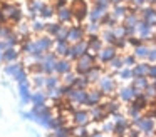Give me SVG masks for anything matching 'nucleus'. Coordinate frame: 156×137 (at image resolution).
<instances>
[{
    "label": "nucleus",
    "mask_w": 156,
    "mask_h": 137,
    "mask_svg": "<svg viewBox=\"0 0 156 137\" xmlns=\"http://www.w3.org/2000/svg\"><path fill=\"white\" fill-rule=\"evenodd\" d=\"M76 65H74V72L77 75H87V72L92 69V67L98 63V59H96V53L92 52H86L84 55H81L77 60H76Z\"/></svg>",
    "instance_id": "obj_1"
},
{
    "label": "nucleus",
    "mask_w": 156,
    "mask_h": 137,
    "mask_svg": "<svg viewBox=\"0 0 156 137\" xmlns=\"http://www.w3.org/2000/svg\"><path fill=\"white\" fill-rule=\"evenodd\" d=\"M0 9H2V12H4V15H5V19H7L9 23H15V25H17L19 22L24 20V12H22V9L17 3L2 2L0 3Z\"/></svg>",
    "instance_id": "obj_2"
},
{
    "label": "nucleus",
    "mask_w": 156,
    "mask_h": 137,
    "mask_svg": "<svg viewBox=\"0 0 156 137\" xmlns=\"http://www.w3.org/2000/svg\"><path fill=\"white\" fill-rule=\"evenodd\" d=\"M71 9L74 12V23H82L87 19L89 13V5L86 0H71Z\"/></svg>",
    "instance_id": "obj_3"
},
{
    "label": "nucleus",
    "mask_w": 156,
    "mask_h": 137,
    "mask_svg": "<svg viewBox=\"0 0 156 137\" xmlns=\"http://www.w3.org/2000/svg\"><path fill=\"white\" fill-rule=\"evenodd\" d=\"M119 49L114 45V43H106L104 47H102L101 50H99L98 53H96V59H98V63H102V65H106V63H109L112 59H114L116 55H118Z\"/></svg>",
    "instance_id": "obj_4"
},
{
    "label": "nucleus",
    "mask_w": 156,
    "mask_h": 137,
    "mask_svg": "<svg viewBox=\"0 0 156 137\" xmlns=\"http://www.w3.org/2000/svg\"><path fill=\"white\" fill-rule=\"evenodd\" d=\"M86 37H87V33H86V29L82 23H72V25H69V32H67V42L69 43L81 42Z\"/></svg>",
    "instance_id": "obj_5"
},
{
    "label": "nucleus",
    "mask_w": 156,
    "mask_h": 137,
    "mask_svg": "<svg viewBox=\"0 0 156 137\" xmlns=\"http://www.w3.org/2000/svg\"><path fill=\"white\" fill-rule=\"evenodd\" d=\"M89 50V45H87V40H81V42H76V43H71L69 47V52H67V59L76 62L81 55H84L86 52Z\"/></svg>",
    "instance_id": "obj_6"
},
{
    "label": "nucleus",
    "mask_w": 156,
    "mask_h": 137,
    "mask_svg": "<svg viewBox=\"0 0 156 137\" xmlns=\"http://www.w3.org/2000/svg\"><path fill=\"white\" fill-rule=\"evenodd\" d=\"M66 99H67L71 104H76V105H84L86 99H87V90L86 89H77V87L72 85Z\"/></svg>",
    "instance_id": "obj_7"
},
{
    "label": "nucleus",
    "mask_w": 156,
    "mask_h": 137,
    "mask_svg": "<svg viewBox=\"0 0 156 137\" xmlns=\"http://www.w3.org/2000/svg\"><path fill=\"white\" fill-rule=\"evenodd\" d=\"M136 35L141 37L143 42H146L148 39H151V37H154V29H153L151 25H149L146 20H139L138 25H136Z\"/></svg>",
    "instance_id": "obj_8"
},
{
    "label": "nucleus",
    "mask_w": 156,
    "mask_h": 137,
    "mask_svg": "<svg viewBox=\"0 0 156 137\" xmlns=\"http://www.w3.org/2000/svg\"><path fill=\"white\" fill-rule=\"evenodd\" d=\"M72 60H69L67 57H59L57 60H55V63H54V72L57 74V75H64V74H67V72H71L72 69H74V65H72Z\"/></svg>",
    "instance_id": "obj_9"
},
{
    "label": "nucleus",
    "mask_w": 156,
    "mask_h": 137,
    "mask_svg": "<svg viewBox=\"0 0 156 137\" xmlns=\"http://www.w3.org/2000/svg\"><path fill=\"white\" fill-rule=\"evenodd\" d=\"M109 12H111L112 19H114L116 22H122V19H124L129 12V5H128V2L114 3V5H111V10H109Z\"/></svg>",
    "instance_id": "obj_10"
},
{
    "label": "nucleus",
    "mask_w": 156,
    "mask_h": 137,
    "mask_svg": "<svg viewBox=\"0 0 156 137\" xmlns=\"http://www.w3.org/2000/svg\"><path fill=\"white\" fill-rule=\"evenodd\" d=\"M55 17H57V22L61 23H74V12H72L71 5H66L62 9H57L55 10Z\"/></svg>",
    "instance_id": "obj_11"
},
{
    "label": "nucleus",
    "mask_w": 156,
    "mask_h": 137,
    "mask_svg": "<svg viewBox=\"0 0 156 137\" xmlns=\"http://www.w3.org/2000/svg\"><path fill=\"white\" fill-rule=\"evenodd\" d=\"M72 120H74L76 125H87L91 122V114L86 109H74L72 110Z\"/></svg>",
    "instance_id": "obj_12"
},
{
    "label": "nucleus",
    "mask_w": 156,
    "mask_h": 137,
    "mask_svg": "<svg viewBox=\"0 0 156 137\" xmlns=\"http://www.w3.org/2000/svg\"><path fill=\"white\" fill-rule=\"evenodd\" d=\"M99 87H101V90L104 94H112V92H116V80L112 79V77H109V75H101V79H99Z\"/></svg>",
    "instance_id": "obj_13"
},
{
    "label": "nucleus",
    "mask_w": 156,
    "mask_h": 137,
    "mask_svg": "<svg viewBox=\"0 0 156 137\" xmlns=\"http://www.w3.org/2000/svg\"><path fill=\"white\" fill-rule=\"evenodd\" d=\"M20 49L17 47H9L4 50V55H2V62L4 63H10V62H17L20 59Z\"/></svg>",
    "instance_id": "obj_14"
},
{
    "label": "nucleus",
    "mask_w": 156,
    "mask_h": 137,
    "mask_svg": "<svg viewBox=\"0 0 156 137\" xmlns=\"http://www.w3.org/2000/svg\"><path fill=\"white\" fill-rule=\"evenodd\" d=\"M35 42H37V45L41 47V50H44V52H49V50H52L54 49V37H51V35H47V33H41V35L35 39Z\"/></svg>",
    "instance_id": "obj_15"
},
{
    "label": "nucleus",
    "mask_w": 156,
    "mask_h": 137,
    "mask_svg": "<svg viewBox=\"0 0 156 137\" xmlns=\"http://www.w3.org/2000/svg\"><path fill=\"white\" fill-rule=\"evenodd\" d=\"M86 40H87V45H89V52H92V53H98L104 47V42H102L101 35H87Z\"/></svg>",
    "instance_id": "obj_16"
},
{
    "label": "nucleus",
    "mask_w": 156,
    "mask_h": 137,
    "mask_svg": "<svg viewBox=\"0 0 156 137\" xmlns=\"http://www.w3.org/2000/svg\"><path fill=\"white\" fill-rule=\"evenodd\" d=\"M30 84L29 82H22L19 84V95H20V104L22 105H27V104H32L30 102Z\"/></svg>",
    "instance_id": "obj_17"
},
{
    "label": "nucleus",
    "mask_w": 156,
    "mask_h": 137,
    "mask_svg": "<svg viewBox=\"0 0 156 137\" xmlns=\"http://www.w3.org/2000/svg\"><path fill=\"white\" fill-rule=\"evenodd\" d=\"M102 95H104L102 90H89V92H87V99H86L84 105H87V107L99 105L101 100H102Z\"/></svg>",
    "instance_id": "obj_18"
},
{
    "label": "nucleus",
    "mask_w": 156,
    "mask_h": 137,
    "mask_svg": "<svg viewBox=\"0 0 156 137\" xmlns=\"http://www.w3.org/2000/svg\"><path fill=\"white\" fill-rule=\"evenodd\" d=\"M30 102L34 107H37V109H42V107L47 104V95H45L44 92H41V90H35V92L30 94Z\"/></svg>",
    "instance_id": "obj_19"
},
{
    "label": "nucleus",
    "mask_w": 156,
    "mask_h": 137,
    "mask_svg": "<svg viewBox=\"0 0 156 137\" xmlns=\"http://www.w3.org/2000/svg\"><path fill=\"white\" fill-rule=\"evenodd\" d=\"M154 119L153 117H143L141 124H139V130H141L143 134H146V135H151L153 132H154Z\"/></svg>",
    "instance_id": "obj_20"
},
{
    "label": "nucleus",
    "mask_w": 156,
    "mask_h": 137,
    "mask_svg": "<svg viewBox=\"0 0 156 137\" xmlns=\"http://www.w3.org/2000/svg\"><path fill=\"white\" fill-rule=\"evenodd\" d=\"M89 114H91V119L92 120H104L106 117H108V114H106L104 110V105L102 104H99V105H94V107H89Z\"/></svg>",
    "instance_id": "obj_21"
},
{
    "label": "nucleus",
    "mask_w": 156,
    "mask_h": 137,
    "mask_svg": "<svg viewBox=\"0 0 156 137\" xmlns=\"http://www.w3.org/2000/svg\"><path fill=\"white\" fill-rule=\"evenodd\" d=\"M39 17L42 20H51L52 17H55V7L54 3H44L42 9L39 10Z\"/></svg>",
    "instance_id": "obj_22"
},
{
    "label": "nucleus",
    "mask_w": 156,
    "mask_h": 137,
    "mask_svg": "<svg viewBox=\"0 0 156 137\" xmlns=\"http://www.w3.org/2000/svg\"><path fill=\"white\" fill-rule=\"evenodd\" d=\"M134 97H136V90H134V87H133V85L124 87V89L119 90V99H121L122 102L131 104L133 100H134Z\"/></svg>",
    "instance_id": "obj_23"
},
{
    "label": "nucleus",
    "mask_w": 156,
    "mask_h": 137,
    "mask_svg": "<svg viewBox=\"0 0 156 137\" xmlns=\"http://www.w3.org/2000/svg\"><path fill=\"white\" fill-rule=\"evenodd\" d=\"M149 49H151V47H149L148 43H141V45L133 49V53L136 55L138 60H146L148 59V53H149Z\"/></svg>",
    "instance_id": "obj_24"
},
{
    "label": "nucleus",
    "mask_w": 156,
    "mask_h": 137,
    "mask_svg": "<svg viewBox=\"0 0 156 137\" xmlns=\"http://www.w3.org/2000/svg\"><path fill=\"white\" fill-rule=\"evenodd\" d=\"M148 70H149V62H148V60H146V62L139 60V62L136 63L134 67H133V74H134V77L148 75Z\"/></svg>",
    "instance_id": "obj_25"
},
{
    "label": "nucleus",
    "mask_w": 156,
    "mask_h": 137,
    "mask_svg": "<svg viewBox=\"0 0 156 137\" xmlns=\"http://www.w3.org/2000/svg\"><path fill=\"white\" fill-rule=\"evenodd\" d=\"M149 84H151L149 82V77L148 75H141V77H134L131 85L134 87L136 90H143V92H144V89L149 85Z\"/></svg>",
    "instance_id": "obj_26"
},
{
    "label": "nucleus",
    "mask_w": 156,
    "mask_h": 137,
    "mask_svg": "<svg viewBox=\"0 0 156 137\" xmlns=\"http://www.w3.org/2000/svg\"><path fill=\"white\" fill-rule=\"evenodd\" d=\"M139 20H141L139 12H128V15L122 19V23H124L126 27H136Z\"/></svg>",
    "instance_id": "obj_27"
},
{
    "label": "nucleus",
    "mask_w": 156,
    "mask_h": 137,
    "mask_svg": "<svg viewBox=\"0 0 156 137\" xmlns=\"http://www.w3.org/2000/svg\"><path fill=\"white\" fill-rule=\"evenodd\" d=\"M99 35H101V39H102V42H104V43H114L116 42L114 30L109 29V27H102V30H101Z\"/></svg>",
    "instance_id": "obj_28"
},
{
    "label": "nucleus",
    "mask_w": 156,
    "mask_h": 137,
    "mask_svg": "<svg viewBox=\"0 0 156 137\" xmlns=\"http://www.w3.org/2000/svg\"><path fill=\"white\" fill-rule=\"evenodd\" d=\"M69 47H71V43H69V42H55L54 43V49H52V50H54L59 57H67Z\"/></svg>",
    "instance_id": "obj_29"
},
{
    "label": "nucleus",
    "mask_w": 156,
    "mask_h": 137,
    "mask_svg": "<svg viewBox=\"0 0 156 137\" xmlns=\"http://www.w3.org/2000/svg\"><path fill=\"white\" fill-rule=\"evenodd\" d=\"M84 29H86V33H87V35H99L101 30H102V27H101L99 22H91V20H89V22L84 25Z\"/></svg>",
    "instance_id": "obj_30"
},
{
    "label": "nucleus",
    "mask_w": 156,
    "mask_h": 137,
    "mask_svg": "<svg viewBox=\"0 0 156 137\" xmlns=\"http://www.w3.org/2000/svg\"><path fill=\"white\" fill-rule=\"evenodd\" d=\"M59 84H61V75H57V74L45 75V89H55Z\"/></svg>",
    "instance_id": "obj_31"
},
{
    "label": "nucleus",
    "mask_w": 156,
    "mask_h": 137,
    "mask_svg": "<svg viewBox=\"0 0 156 137\" xmlns=\"http://www.w3.org/2000/svg\"><path fill=\"white\" fill-rule=\"evenodd\" d=\"M62 23L61 22H47L45 23V33L51 37H55L59 33V30H61Z\"/></svg>",
    "instance_id": "obj_32"
},
{
    "label": "nucleus",
    "mask_w": 156,
    "mask_h": 137,
    "mask_svg": "<svg viewBox=\"0 0 156 137\" xmlns=\"http://www.w3.org/2000/svg\"><path fill=\"white\" fill-rule=\"evenodd\" d=\"M22 67H24V63H22V62H10V63H7V65L4 67V70H5V74H7V75L14 77L15 74L22 69Z\"/></svg>",
    "instance_id": "obj_33"
},
{
    "label": "nucleus",
    "mask_w": 156,
    "mask_h": 137,
    "mask_svg": "<svg viewBox=\"0 0 156 137\" xmlns=\"http://www.w3.org/2000/svg\"><path fill=\"white\" fill-rule=\"evenodd\" d=\"M30 30L32 33H37V35H41V33L45 32V23L42 22V20H30Z\"/></svg>",
    "instance_id": "obj_34"
},
{
    "label": "nucleus",
    "mask_w": 156,
    "mask_h": 137,
    "mask_svg": "<svg viewBox=\"0 0 156 137\" xmlns=\"http://www.w3.org/2000/svg\"><path fill=\"white\" fill-rule=\"evenodd\" d=\"M86 77L89 79V82H91V84L92 82H99V79H101V67L96 63V65L87 72V75H86Z\"/></svg>",
    "instance_id": "obj_35"
},
{
    "label": "nucleus",
    "mask_w": 156,
    "mask_h": 137,
    "mask_svg": "<svg viewBox=\"0 0 156 137\" xmlns=\"http://www.w3.org/2000/svg\"><path fill=\"white\" fill-rule=\"evenodd\" d=\"M102 13H106V12H101V10H99L98 7H94V5H92L91 9H89L87 19L91 20V22H99V20H101V17H102Z\"/></svg>",
    "instance_id": "obj_36"
},
{
    "label": "nucleus",
    "mask_w": 156,
    "mask_h": 137,
    "mask_svg": "<svg viewBox=\"0 0 156 137\" xmlns=\"http://www.w3.org/2000/svg\"><path fill=\"white\" fill-rule=\"evenodd\" d=\"M92 5L98 7L101 12H109L111 10V0H92Z\"/></svg>",
    "instance_id": "obj_37"
},
{
    "label": "nucleus",
    "mask_w": 156,
    "mask_h": 137,
    "mask_svg": "<svg viewBox=\"0 0 156 137\" xmlns=\"http://www.w3.org/2000/svg\"><path fill=\"white\" fill-rule=\"evenodd\" d=\"M72 135L74 137H89L87 125H76L74 129H72Z\"/></svg>",
    "instance_id": "obj_38"
},
{
    "label": "nucleus",
    "mask_w": 156,
    "mask_h": 137,
    "mask_svg": "<svg viewBox=\"0 0 156 137\" xmlns=\"http://www.w3.org/2000/svg\"><path fill=\"white\" fill-rule=\"evenodd\" d=\"M71 134H72V129H69L66 125H61L59 129H55L52 132V135L54 137H71Z\"/></svg>",
    "instance_id": "obj_39"
},
{
    "label": "nucleus",
    "mask_w": 156,
    "mask_h": 137,
    "mask_svg": "<svg viewBox=\"0 0 156 137\" xmlns=\"http://www.w3.org/2000/svg\"><path fill=\"white\" fill-rule=\"evenodd\" d=\"M119 74V79L121 80H129V79H134V74H133L131 67H122L121 70H118Z\"/></svg>",
    "instance_id": "obj_40"
},
{
    "label": "nucleus",
    "mask_w": 156,
    "mask_h": 137,
    "mask_svg": "<svg viewBox=\"0 0 156 137\" xmlns=\"http://www.w3.org/2000/svg\"><path fill=\"white\" fill-rule=\"evenodd\" d=\"M122 62H124V67H131V69H133L139 60L136 59L134 53H126V55H122Z\"/></svg>",
    "instance_id": "obj_41"
},
{
    "label": "nucleus",
    "mask_w": 156,
    "mask_h": 137,
    "mask_svg": "<svg viewBox=\"0 0 156 137\" xmlns=\"http://www.w3.org/2000/svg\"><path fill=\"white\" fill-rule=\"evenodd\" d=\"M32 84H34V87H37V89L45 87V74H34V77H32Z\"/></svg>",
    "instance_id": "obj_42"
},
{
    "label": "nucleus",
    "mask_w": 156,
    "mask_h": 137,
    "mask_svg": "<svg viewBox=\"0 0 156 137\" xmlns=\"http://www.w3.org/2000/svg\"><path fill=\"white\" fill-rule=\"evenodd\" d=\"M14 79L17 80V84H22V82H29V72L25 67H22L20 70H19L17 74L14 75Z\"/></svg>",
    "instance_id": "obj_43"
},
{
    "label": "nucleus",
    "mask_w": 156,
    "mask_h": 137,
    "mask_svg": "<svg viewBox=\"0 0 156 137\" xmlns=\"http://www.w3.org/2000/svg\"><path fill=\"white\" fill-rule=\"evenodd\" d=\"M109 67H111L112 70H121L122 67H124V62H122V55H116L114 59L111 60V62L108 63Z\"/></svg>",
    "instance_id": "obj_44"
},
{
    "label": "nucleus",
    "mask_w": 156,
    "mask_h": 137,
    "mask_svg": "<svg viewBox=\"0 0 156 137\" xmlns=\"http://www.w3.org/2000/svg\"><path fill=\"white\" fill-rule=\"evenodd\" d=\"M76 79H77V74H76L74 70H71V72L62 75V84H66V85H74Z\"/></svg>",
    "instance_id": "obj_45"
},
{
    "label": "nucleus",
    "mask_w": 156,
    "mask_h": 137,
    "mask_svg": "<svg viewBox=\"0 0 156 137\" xmlns=\"http://www.w3.org/2000/svg\"><path fill=\"white\" fill-rule=\"evenodd\" d=\"M89 79L86 75H77V79H76L74 82V87H77V89H87L89 87Z\"/></svg>",
    "instance_id": "obj_46"
},
{
    "label": "nucleus",
    "mask_w": 156,
    "mask_h": 137,
    "mask_svg": "<svg viewBox=\"0 0 156 137\" xmlns=\"http://www.w3.org/2000/svg\"><path fill=\"white\" fill-rule=\"evenodd\" d=\"M112 30H114L116 39H124V37H126V27L122 25V22L121 23H116V27Z\"/></svg>",
    "instance_id": "obj_47"
},
{
    "label": "nucleus",
    "mask_w": 156,
    "mask_h": 137,
    "mask_svg": "<svg viewBox=\"0 0 156 137\" xmlns=\"http://www.w3.org/2000/svg\"><path fill=\"white\" fill-rule=\"evenodd\" d=\"M104 110L108 115H112L114 112H119V104L118 102H108L104 105Z\"/></svg>",
    "instance_id": "obj_48"
},
{
    "label": "nucleus",
    "mask_w": 156,
    "mask_h": 137,
    "mask_svg": "<svg viewBox=\"0 0 156 137\" xmlns=\"http://www.w3.org/2000/svg\"><path fill=\"white\" fill-rule=\"evenodd\" d=\"M144 95H146V99H148V100L156 99V87H154V84H153V82L144 89Z\"/></svg>",
    "instance_id": "obj_49"
},
{
    "label": "nucleus",
    "mask_w": 156,
    "mask_h": 137,
    "mask_svg": "<svg viewBox=\"0 0 156 137\" xmlns=\"http://www.w3.org/2000/svg\"><path fill=\"white\" fill-rule=\"evenodd\" d=\"M54 63L55 62H42V72L45 74V75H51V74H55L54 72Z\"/></svg>",
    "instance_id": "obj_50"
},
{
    "label": "nucleus",
    "mask_w": 156,
    "mask_h": 137,
    "mask_svg": "<svg viewBox=\"0 0 156 137\" xmlns=\"http://www.w3.org/2000/svg\"><path fill=\"white\" fill-rule=\"evenodd\" d=\"M146 60H148L149 63H156V45L149 49V53H148V59Z\"/></svg>",
    "instance_id": "obj_51"
},
{
    "label": "nucleus",
    "mask_w": 156,
    "mask_h": 137,
    "mask_svg": "<svg viewBox=\"0 0 156 137\" xmlns=\"http://www.w3.org/2000/svg\"><path fill=\"white\" fill-rule=\"evenodd\" d=\"M124 120H126V117L122 115V114H119V112H114V114H112V122H114V124L124 122Z\"/></svg>",
    "instance_id": "obj_52"
},
{
    "label": "nucleus",
    "mask_w": 156,
    "mask_h": 137,
    "mask_svg": "<svg viewBox=\"0 0 156 137\" xmlns=\"http://www.w3.org/2000/svg\"><path fill=\"white\" fill-rule=\"evenodd\" d=\"M148 77L151 80L156 79V63H149V70H148Z\"/></svg>",
    "instance_id": "obj_53"
},
{
    "label": "nucleus",
    "mask_w": 156,
    "mask_h": 137,
    "mask_svg": "<svg viewBox=\"0 0 156 137\" xmlns=\"http://www.w3.org/2000/svg\"><path fill=\"white\" fill-rule=\"evenodd\" d=\"M102 132H112L114 130V122H106V124H102Z\"/></svg>",
    "instance_id": "obj_54"
},
{
    "label": "nucleus",
    "mask_w": 156,
    "mask_h": 137,
    "mask_svg": "<svg viewBox=\"0 0 156 137\" xmlns=\"http://www.w3.org/2000/svg\"><path fill=\"white\" fill-rule=\"evenodd\" d=\"M122 25H124V23H122ZM133 35H136V27H126V37H133Z\"/></svg>",
    "instance_id": "obj_55"
},
{
    "label": "nucleus",
    "mask_w": 156,
    "mask_h": 137,
    "mask_svg": "<svg viewBox=\"0 0 156 137\" xmlns=\"http://www.w3.org/2000/svg\"><path fill=\"white\" fill-rule=\"evenodd\" d=\"M139 132H141V130L131 129V130H128V137H139Z\"/></svg>",
    "instance_id": "obj_56"
},
{
    "label": "nucleus",
    "mask_w": 156,
    "mask_h": 137,
    "mask_svg": "<svg viewBox=\"0 0 156 137\" xmlns=\"http://www.w3.org/2000/svg\"><path fill=\"white\" fill-rule=\"evenodd\" d=\"M91 137H104V132L102 130H96V132L91 134Z\"/></svg>",
    "instance_id": "obj_57"
},
{
    "label": "nucleus",
    "mask_w": 156,
    "mask_h": 137,
    "mask_svg": "<svg viewBox=\"0 0 156 137\" xmlns=\"http://www.w3.org/2000/svg\"><path fill=\"white\" fill-rule=\"evenodd\" d=\"M122 2H126V0H111L112 5H114V3H122Z\"/></svg>",
    "instance_id": "obj_58"
},
{
    "label": "nucleus",
    "mask_w": 156,
    "mask_h": 137,
    "mask_svg": "<svg viewBox=\"0 0 156 137\" xmlns=\"http://www.w3.org/2000/svg\"><path fill=\"white\" fill-rule=\"evenodd\" d=\"M148 3L149 5H156V0H148Z\"/></svg>",
    "instance_id": "obj_59"
},
{
    "label": "nucleus",
    "mask_w": 156,
    "mask_h": 137,
    "mask_svg": "<svg viewBox=\"0 0 156 137\" xmlns=\"http://www.w3.org/2000/svg\"><path fill=\"white\" fill-rule=\"evenodd\" d=\"M2 55H4V50H0V62H2Z\"/></svg>",
    "instance_id": "obj_60"
},
{
    "label": "nucleus",
    "mask_w": 156,
    "mask_h": 137,
    "mask_svg": "<svg viewBox=\"0 0 156 137\" xmlns=\"http://www.w3.org/2000/svg\"><path fill=\"white\" fill-rule=\"evenodd\" d=\"M153 84H154V87H156V79H154V80H153Z\"/></svg>",
    "instance_id": "obj_61"
},
{
    "label": "nucleus",
    "mask_w": 156,
    "mask_h": 137,
    "mask_svg": "<svg viewBox=\"0 0 156 137\" xmlns=\"http://www.w3.org/2000/svg\"><path fill=\"white\" fill-rule=\"evenodd\" d=\"M116 137H118V135H116Z\"/></svg>",
    "instance_id": "obj_62"
}]
</instances>
